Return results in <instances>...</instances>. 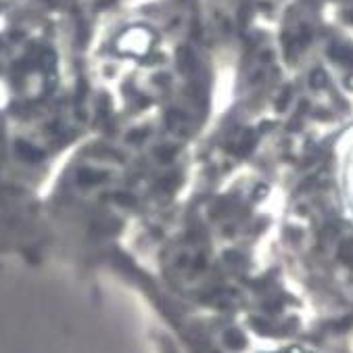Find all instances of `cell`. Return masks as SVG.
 I'll return each mask as SVG.
<instances>
[{
	"mask_svg": "<svg viewBox=\"0 0 353 353\" xmlns=\"http://www.w3.org/2000/svg\"><path fill=\"white\" fill-rule=\"evenodd\" d=\"M328 55H330V59H333V61H339V63H345V65H351V67H353V48L351 46H341V44H335Z\"/></svg>",
	"mask_w": 353,
	"mask_h": 353,
	"instance_id": "1",
	"label": "cell"
},
{
	"mask_svg": "<svg viewBox=\"0 0 353 353\" xmlns=\"http://www.w3.org/2000/svg\"><path fill=\"white\" fill-rule=\"evenodd\" d=\"M224 341L228 343L230 349H242V347H245V337H242V333H240V330H236V328L228 330V333L224 335Z\"/></svg>",
	"mask_w": 353,
	"mask_h": 353,
	"instance_id": "2",
	"label": "cell"
},
{
	"mask_svg": "<svg viewBox=\"0 0 353 353\" xmlns=\"http://www.w3.org/2000/svg\"><path fill=\"white\" fill-rule=\"evenodd\" d=\"M178 61H180V69H182V71H190V69L194 67V57H192V53H190L188 48H180Z\"/></svg>",
	"mask_w": 353,
	"mask_h": 353,
	"instance_id": "3",
	"label": "cell"
},
{
	"mask_svg": "<svg viewBox=\"0 0 353 353\" xmlns=\"http://www.w3.org/2000/svg\"><path fill=\"white\" fill-rule=\"evenodd\" d=\"M310 84H312V88H324V86L328 84L326 71H322V69H314L312 75H310Z\"/></svg>",
	"mask_w": 353,
	"mask_h": 353,
	"instance_id": "4",
	"label": "cell"
},
{
	"mask_svg": "<svg viewBox=\"0 0 353 353\" xmlns=\"http://www.w3.org/2000/svg\"><path fill=\"white\" fill-rule=\"evenodd\" d=\"M339 255H341L343 261L353 263V240H345V242H343L341 249H339Z\"/></svg>",
	"mask_w": 353,
	"mask_h": 353,
	"instance_id": "5",
	"label": "cell"
},
{
	"mask_svg": "<svg viewBox=\"0 0 353 353\" xmlns=\"http://www.w3.org/2000/svg\"><path fill=\"white\" fill-rule=\"evenodd\" d=\"M289 98H291V88H286V90H282V94H280V98L276 103V109H278L280 113L286 109V105H289Z\"/></svg>",
	"mask_w": 353,
	"mask_h": 353,
	"instance_id": "6",
	"label": "cell"
},
{
	"mask_svg": "<svg viewBox=\"0 0 353 353\" xmlns=\"http://www.w3.org/2000/svg\"><path fill=\"white\" fill-rule=\"evenodd\" d=\"M312 40V36H310V28H301L299 30V44H307Z\"/></svg>",
	"mask_w": 353,
	"mask_h": 353,
	"instance_id": "7",
	"label": "cell"
},
{
	"mask_svg": "<svg viewBox=\"0 0 353 353\" xmlns=\"http://www.w3.org/2000/svg\"><path fill=\"white\" fill-rule=\"evenodd\" d=\"M261 61H272V53H263L261 55Z\"/></svg>",
	"mask_w": 353,
	"mask_h": 353,
	"instance_id": "8",
	"label": "cell"
},
{
	"mask_svg": "<svg viewBox=\"0 0 353 353\" xmlns=\"http://www.w3.org/2000/svg\"><path fill=\"white\" fill-rule=\"evenodd\" d=\"M347 86H349V88H353V75H351V78H347Z\"/></svg>",
	"mask_w": 353,
	"mask_h": 353,
	"instance_id": "9",
	"label": "cell"
},
{
	"mask_svg": "<svg viewBox=\"0 0 353 353\" xmlns=\"http://www.w3.org/2000/svg\"><path fill=\"white\" fill-rule=\"evenodd\" d=\"M347 21H351V23H353V13H349V17H347Z\"/></svg>",
	"mask_w": 353,
	"mask_h": 353,
	"instance_id": "10",
	"label": "cell"
}]
</instances>
